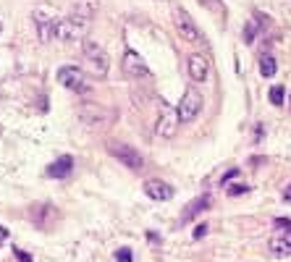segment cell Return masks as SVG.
Wrapping results in <instances>:
<instances>
[{"mask_svg": "<svg viewBox=\"0 0 291 262\" xmlns=\"http://www.w3.org/2000/svg\"><path fill=\"white\" fill-rule=\"evenodd\" d=\"M244 191H249L247 183H234V186H228V194L231 197H239V194H244Z\"/></svg>", "mask_w": 291, "mask_h": 262, "instance_id": "23", "label": "cell"}, {"mask_svg": "<svg viewBox=\"0 0 291 262\" xmlns=\"http://www.w3.org/2000/svg\"><path fill=\"white\" fill-rule=\"evenodd\" d=\"M13 257H16V262H32V257L24 249H13Z\"/></svg>", "mask_w": 291, "mask_h": 262, "instance_id": "24", "label": "cell"}, {"mask_svg": "<svg viewBox=\"0 0 291 262\" xmlns=\"http://www.w3.org/2000/svg\"><path fill=\"white\" fill-rule=\"evenodd\" d=\"M58 81L63 84L66 89H71V92H79V95H84V92H89V79H87V74L81 71L79 66H63L58 71Z\"/></svg>", "mask_w": 291, "mask_h": 262, "instance_id": "7", "label": "cell"}, {"mask_svg": "<svg viewBox=\"0 0 291 262\" xmlns=\"http://www.w3.org/2000/svg\"><path fill=\"white\" fill-rule=\"evenodd\" d=\"M283 199H286V202L291 205V183H289V186H286V191H283Z\"/></svg>", "mask_w": 291, "mask_h": 262, "instance_id": "28", "label": "cell"}, {"mask_svg": "<svg viewBox=\"0 0 291 262\" xmlns=\"http://www.w3.org/2000/svg\"><path fill=\"white\" fill-rule=\"evenodd\" d=\"M118 118V113L108 105H97V103H84L79 107V121L89 129H105Z\"/></svg>", "mask_w": 291, "mask_h": 262, "instance_id": "2", "label": "cell"}, {"mask_svg": "<svg viewBox=\"0 0 291 262\" xmlns=\"http://www.w3.org/2000/svg\"><path fill=\"white\" fill-rule=\"evenodd\" d=\"M205 234H208V226H205V223H200V226L194 228V234H191V236H194V238H202Z\"/></svg>", "mask_w": 291, "mask_h": 262, "instance_id": "25", "label": "cell"}, {"mask_svg": "<svg viewBox=\"0 0 291 262\" xmlns=\"http://www.w3.org/2000/svg\"><path fill=\"white\" fill-rule=\"evenodd\" d=\"M92 16H95V3H92V0H79V3L74 5V11L68 13V16L60 19L58 32H55V40H60V42L84 40L87 32H89Z\"/></svg>", "mask_w": 291, "mask_h": 262, "instance_id": "1", "label": "cell"}, {"mask_svg": "<svg viewBox=\"0 0 291 262\" xmlns=\"http://www.w3.org/2000/svg\"><path fill=\"white\" fill-rule=\"evenodd\" d=\"M71 171H74V157L71 155H60L55 163H50L48 176H50V179H68Z\"/></svg>", "mask_w": 291, "mask_h": 262, "instance_id": "13", "label": "cell"}, {"mask_svg": "<svg viewBox=\"0 0 291 262\" xmlns=\"http://www.w3.org/2000/svg\"><path fill=\"white\" fill-rule=\"evenodd\" d=\"M60 13H55L50 5H37L32 11V21L37 26V34H40L42 42H50L55 40V32H58V24H60Z\"/></svg>", "mask_w": 291, "mask_h": 262, "instance_id": "3", "label": "cell"}, {"mask_svg": "<svg viewBox=\"0 0 291 262\" xmlns=\"http://www.w3.org/2000/svg\"><path fill=\"white\" fill-rule=\"evenodd\" d=\"M121 68H124V74L132 76V79H152L147 63H144L142 55H139V52H134V50H126L124 60H121Z\"/></svg>", "mask_w": 291, "mask_h": 262, "instance_id": "10", "label": "cell"}, {"mask_svg": "<svg viewBox=\"0 0 291 262\" xmlns=\"http://www.w3.org/2000/svg\"><path fill=\"white\" fill-rule=\"evenodd\" d=\"M289 103H291V97H289Z\"/></svg>", "mask_w": 291, "mask_h": 262, "instance_id": "30", "label": "cell"}, {"mask_svg": "<svg viewBox=\"0 0 291 262\" xmlns=\"http://www.w3.org/2000/svg\"><path fill=\"white\" fill-rule=\"evenodd\" d=\"M144 194L150 199H155V202H168V199L173 197V186L160 179H147L144 181Z\"/></svg>", "mask_w": 291, "mask_h": 262, "instance_id": "11", "label": "cell"}, {"mask_svg": "<svg viewBox=\"0 0 291 262\" xmlns=\"http://www.w3.org/2000/svg\"><path fill=\"white\" fill-rule=\"evenodd\" d=\"M0 32H3V24H0Z\"/></svg>", "mask_w": 291, "mask_h": 262, "instance_id": "29", "label": "cell"}, {"mask_svg": "<svg viewBox=\"0 0 291 262\" xmlns=\"http://www.w3.org/2000/svg\"><path fill=\"white\" fill-rule=\"evenodd\" d=\"M116 260H118V262H132L134 254H132V249H129V246H121V249L116 252Z\"/></svg>", "mask_w": 291, "mask_h": 262, "instance_id": "22", "label": "cell"}, {"mask_svg": "<svg viewBox=\"0 0 291 262\" xmlns=\"http://www.w3.org/2000/svg\"><path fill=\"white\" fill-rule=\"evenodd\" d=\"M202 105H205L202 92L197 89V87H186V92H184L179 107H176V110H179V121H181V123H191L197 115L202 113Z\"/></svg>", "mask_w": 291, "mask_h": 262, "instance_id": "4", "label": "cell"}, {"mask_svg": "<svg viewBox=\"0 0 291 262\" xmlns=\"http://www.w3.org/2000/svg\"><path fill=\"white\" fill-rule=\"evenodd\" d=\"M45 215H50V218H58V212H55V207L53 205H40V207H32V220H34V226L37 228H42V231H48V220H45Z\"/></svg>", "mask_w": 291, "mask_h": 262, "instance_id": "15", "label": "cell"}, {"mask_svg": "<svg viewBox=\"0 0 291 262\" xmlns=\"http://www.w3.org/2000/svg\"><path fill=\"white\" fill-rule=\"evenodd\" d=\"M200 3L205 5V8H210L215 16H226V8H223V3H220V0H200Z\"/></svg>", "mask_w": 291, "mask_h": 262, "instance_id": "18", "label": "cell"}, {"mask_svg": "<svg viewBox=\"0 0 291 262\" xmlns=\"http://www.w3.org/2000/svg\"><path fill=\"white\" fill-rule=\"evenodd\" d=\"M208 207H210V194H202V197L191 199V202L186 205V210L181 212V223H189V220H194L197 215H200L202 210H208Z\"/></svg>", "mask_w": 291, "mask_h": 262, "instance_id": "14", "label": "cell"}, {"mask_svg": "<svg viewBox=\"0 0 291 262\" xmlns=\"http://www.w3.org/2000/svg\"><path fill=\"white\" fill-rule=\"evenodd\" d=\"M173 21H176V29H179V34H181L186 42H191V45H205L202 29L197 26V21L191 19L184 8H173Z\"/></svg>", "mask_w": 291, "mask_h": 262, "instance_id": "6", "label": "cell"}, {"mask_svg": "<svg viewBox=\"0 0 291 262\" xmlns=\"http://www.w3.org/2000/svg\"><path fill=\"white\" fill-rule=\"evenodd\" d=\"M283 97H286V89H283L281 84H275V87L270 89V103L281 107V105H283Z\"/></svg>", "mask_w": 291, "mask_h": 262, "instance_id": "19", "label": "cell"}, {"mask_svg": "<svg viewBox=\"0 0 291 262\" xmlns=\"http://www.w3.org/2000/svg\"><path fill=\"white\" fill-rule=\"evenodd\" d=\"M275 71H278V66H275L273 55H263V58H260V74H263L265 79H273Z\"/></svg>", "mask_w": 291, "mask_h": 262, "instance_id": "17", "label": "cell"}, {"mask_svg": "<svg viewBox=\"0 0 291 262\" xmlns=\"http://www.w3.org/2000/svg\"><path fill=\"white\" fill-rule=\"evenodd\" d=\"M5 238H8V231H5L3 226H0V246H3V244H5Z\"/></svg>", "mask_w": 291, "mask_h": 262, "instance_id": "27", "label": "cell"}, {"mask_svg": "<svg viewBox=\"0 0 291 262\" xmlns=\"http://www.w3.org/2000/svg\"><path fill=\"white\" fill-rule=\"evenodd\" d=\"M81 50H84V58H87L89 66H92V74H95L97 79H103V76L108 74V68H110V58H108V52L103 50V45H97L92 40H84Z\"/></svg>", "mask_w": 291, "mask_h": 262, "instance_id": "5", "label": "cell"}, {"mask_svg": "<svg viewBox=\"0 0 291 262\" xmlns=\"http://www.w3.org/2000/svg\"><path fill=\"white\" fill-rule=\"evenodd\" d=\"M108 152L118 160V163H124L129 171H142L144 160H142V155L134 147H129V144H124V142H110L108 144Z\"/></svg>", "mask_w": 291, "mask_h": 262, "instance_id": "8", "label": "cell"}, {"mask_svg": "<svg viewBox=\"0 0 291 262\" xmlns=\"http://www.w3.org/2000/svg\"><path fill=\"white\" fill-rule=\"evenodd\" d=\"M257 29H260V24H257V21H249V24H247V29H244V42H247V45H252V42H255V34H257Z\"/></svg>", "mask_w": 291, "mask_h": 262, "instance_id": "21", "label": "cell"}, {"mask_svg": "<svg viewBox=\"0 0 291 262\" xmlns=\"http://www.w3.org/2000/svg\"><path fill=\"white\" fill-rule=\"evenodd\" d=\"M186 68H189V76H191V81H205L208 79V74H210V63H208V58L205 55H189L186 60Z\"/></svg>", "mask_w": 291, "mask_h": 262, "instance_id": "12", "label": "cell"}, {"mask_svg": "<svg viewBox=\"0 0 291 262\" xmlns=\"http://www.w3.org/2000/svg\"><path fill=\"white\" fill-rule=\"evenodd\" d=\"M273 226L278 228L283 236H291V218H275V220H273Z\"/></svg>", "mask_w": 291, "mask_h": 262, "instance_id": "20", "label": "cell"}, {"mask_svg": "<svg viewBox=\"0 0 291 262\" xmlns=\"http://www.w3.org/2000/svg\"><path fill=\"white\" fill-rule=\"evenodd\" d=\"M267 249H270L275 257H286V254H291V236H273L270 241H267Z\"/></svg>", "mask_w": 291, "mask_h": 262, "instance_id": "16", "label": "cell"}, {"mask_svg": "<svg viewBox=\"0 0 291 262\" xmlns=\"http://www.w3.org/2000/svg\"><path fill=\"white\" fill-rule=\"evenodd\" d=\"M179 126H181V121H179V110H173V107H168L165 103H160V115H158L155 134H158V136H163V139H171V136H176Z\"/></svg>", "mask_w": 291, "mask_h": 262, "instance_id": "9", "label": "cell"}, {"mask_svg": "<svg viewBox=\"0 0 291 262\" xmlns=\"http://www.w3.org/2000/svg\"><path fill=\"white\" fill-rule=\"evenodd\" d=\"M234 176H239V168H231V171H228V173L223 176V179H220V183H228V181L234 179Z\"/></svg>", "mask_w": 291, "mask_h": 262, "instance_id": "26", "label": "cell"}]
</instances>
